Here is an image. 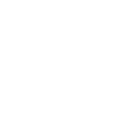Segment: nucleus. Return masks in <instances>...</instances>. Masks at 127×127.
<instances>
[]
</instances>
